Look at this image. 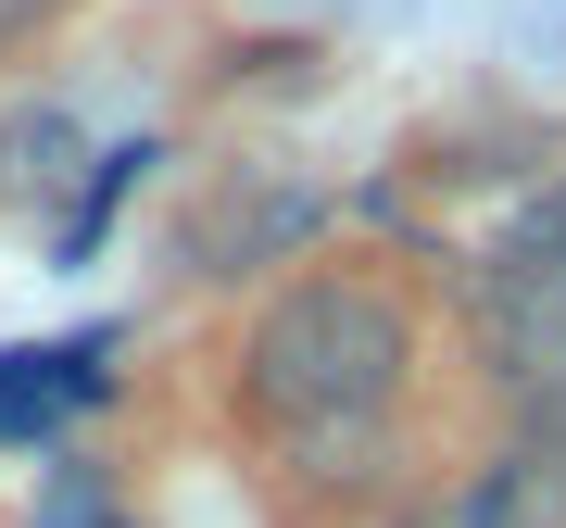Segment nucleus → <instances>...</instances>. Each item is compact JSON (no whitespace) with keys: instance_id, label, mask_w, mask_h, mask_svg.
Segmentation results:
<instances>
[{"instance_id":"f257e3e1","label":"nucleus","mask_w":566,"mask_h":528,"mask_svg":"<svg viewBox=\"0 0 566 528\" xmlns=\"http://www.w3.org/2000/svg\"><path fill=\"white\" fill-rule=\"evenodd\" d=\"M403 366H416L403 289L365 277V264H315V277H290L277 303L252 315V340H240V403H252V427H277L290 453H353V441L390 427Z\"/></svg>"},{"instance_id":"f03ea898","label":"nucleus","mask_w":566,"mask_h":528,"mask_svg":"<svg viewBox=\"0 0 566 528\" xmlns=\"http://www.w3.org/2000/svg\"><path fill=\"white\" fill-rule=\"evenodd\" d=\"M465 327H479V366H491V390L516 403V427L566 453V289L479 264V289H465Z\"/></svg>"},{"instance_id":"7ed1b4c3","label":"nucleus","mask_w":566,"mask_h":528,"mask_svg":"<svg viewBox=\"0 0 566 528\" xmlns=\"http://www.w3.org/2000/svg\"><path fill=\"white\" fill-rule=\"evenodd\" d=\"M327 226V189H214L202 214H189V264L202 277H240V264H277V252H303Z\"/></svg>"},{"instance_id":"20e7f679","label":"nucleus","mask_w":566,"mask_h":528,"mask_svg":"<svg viewBox=\"0 0 566 528\" xmlns=\"http://www.w3.org/2000/svg\"><path fill=\"white\" fill-rule=\"evenodd\" d=\"M102 352H114V327H76V340L0 352V441H51V427L102 390Z\"/></svg>"},{"instance_id":"39448f33","label":"nucleus","mask_w":566,"mask_h":528,"mask_svg":"<svg viewBox=\"0 0 566 528\" xmlns=\"http://www.w3.org/2000/svg\"><path fill=\"white\" fill-rule=\"evenodd\" d=\"M491 264H504V277L566 289V163H554L542 189H528V202H516V226H504V252H491Z\"/></svg>"},{"instance_id":"423d86ee","label":"nucleus","mask_w":566,"mask_h":528,"mask_svg":"<svg viewBox=\"0 0 566 528\" xmlns=\"http://www.w3.org/2000/svg\"><path fill=\"white\" fill-rule=\"evenodd\" d=\"M63 114H25V126H0V202H39V189H63Z\"/></svg>"},{"instance_id":"0eeeda50","label":"nucleus","mask_w":566,"mask_h":528,"mask_svg":"<svg viewBox=\"0 0 566 528\" xmlns=\"http://www.w3.org/2000/svg\"><path fill=\"white\" fill-rule=\"evenodd\" d=\"M39 528H126V516H114L88 478H51V490H39Z\"/></svg>"},{"instance_id":"6e6552de","label":"nucleus","mask_w":566,"mask_h":528,"mask_svg":"<svg viewBox=\"0 0 566 528\" xmlns=\"http://www.w3.org/2000/svg\"><path fill=\"white\" fill-rule=\"evenodd\" d=\"M403 528H491V504H479V490H441V504H416Z\"/></svg>"},{"instance_id":"1a4fd4ad","label":"nucleus","mask_w":566,"mask_h":528,"mask_svg":"<svg viewBox=\"0 0 566 528\" xmlns=\"http://www.w3.org/2000/svg\"><path fill=\"white\" fill-rule=\"evenodd\" d=\"M39 13H63V0H0V39H25Z\"/></svg>"}]
</instances>
